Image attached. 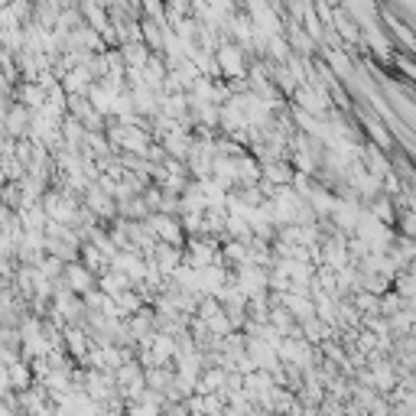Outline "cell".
Returning <instances> with one entry per match:
<instances>
[{
	"instance_id": "obj_1",
	"label": "cell",
	"mask_w": 416,
	"mask_h": 416,
	"mask_svg": "<svg viewBox=\"0 0 416 416\" xmlns=\"http://www.w3.org/2000/svg\"><path fill=\"white\" fill-rule=\"evenodd\" d=\"M218 65H221V72L224 75H241V69H244V62H241V49H237V46H221V49H218Z\"/></svg>"
}]
</instances>
